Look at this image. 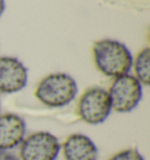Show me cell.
<instances>
[{
    "label": "cell",
    "instance_id": "6da1fadb",
    "mask_svg": "<svg viewBox=\"0 0 150 160\" xmlns=\"http://www.w3.org/2000/svg\"><path fill=\"white\" fill-rule=\"evenodd\" d=\"M94 62L99 70L108 77L127 75L132 67V55L126 46L116 40L104 39L93 46Z\"/></svg>",
    "mask_w": 150,
    "mask_h": 160
},
{
    "label": "cell",
    "instance_id": "7a4b0ae2",
    "mask_svg": "<svg viewBox=\"0 0 150 160\" xmlns=\"http://www.w3.org/2000/svg\"><path fill=\"white\" fill-rule=\"evenodd\" d=\"M78 93L75 80L65 72L49 74L40 81L35 97L48 108H62L73 102Z\"/></svg>",
    "mask_w": 150,
    "mask_h": 160
},
{
    "label": "cell",
    "instance_id": "3957f363",
    "mask_svg": "<svg viewBox=\"0 0 150 160\" xmlns=\"http://www.w3.org/2000/svg\"><path fill=\"white\" fill-rule=\"evenodd\" d=\"M111 112L108 91L100 87L89 88L82 93L78 103V115L86 124L100 125Z\"/></svg>",
    "mask_w": 150,
    "mask_h": 160
},
{
    "label": "cell",
    "instance_id": "277c9868",
    "mask_svg": "<svg viewBox=\"0 0 150 160\" xmlns=\"http://www.w3.org/2000/svg\"><path fill=\"white\" fill-rule=\"evenodd\" d=\"M111 110L120 113L132 111L142 99V84L132 75L116 77L108 90Z\"/></svg>",
    "mask_w": 150,
    "mask_h": 160
},
{
    "label": "cell",
    "instance_id": "5b68a950",
    "mask_svg": "<svg viewBox=\"0 0 150 160\" xmlns=\"http://www.w3.org/2000/svg\"><path fill=\"white\" fill-rule=\"evenodd\" d=\"M19 147L20 160H56L61 151V144L56 136L47 131L26 136Z\"/></svg>",
    "mask_w": 150,
    "mask_h": 160
},
{
    "label": "cell",
    "instance_id": "8992f818",
    "mask_svg": "<svg viewBox=\"0 0 150 160\" xmlns=\"http://www.w3.org/2000/svg\"><path fill=\"white\" fill-rule=\"evenodd\" d=\"M27 68L17 58H0V92L14 93L22 90L27 84Z\"/></svg>",
    "mask_w": 150,
    "mask_h": 160
},
{
    "label": "cell",
    "instance_id": "52a82bcc",
    "mask_svg": "<svg viewBox=\"0 0 150 160\" xmlns=\"http://www.w3.org/2000/svg\"><path fill=\"white\" fill-rule=\"evenodd\" d=\"M26 137V123L15 113L0 115V150L12 151Z\"/></svg>",
    "mask_w": 150,
    "mask_h": 160
},
{
    "label": "cell",
    "instance_id": "ba28073f",
    "mask_svg": "<svg viewBox=\"0 0 150 160\" xmlns=\"http://www.w3.org/2000/svg\"><path fill=\"white\" fill-rule=\"evenodd\" d=\"M66 160H97L99 150L96 144L83 133H73L61 145Z\"/></svg>",
    "mask_w": 150,
    "mask_h": 160
},
{
    "label": "cell",
    "instance_id": "9c48e42d",
    "mask_svg": "<svg viewBox=\"0 0 150 160\" xmlns=\"http://www.w3.org/2000/svg\"><path fill=\"white\" fill-rule=\"evenodd\" d=\"M134 70H135V78L142 85L148 87L150 83V49H142L137 54L135 61H132Z\"/></svg>",
    "mask_w": 150,
    "mask_h": 160
},
{
    "label": "cell",
    "instance_id": "30bf717a",
    "mask_svg": "<svg viewBox=\"0 0 150 160\" xmlns=\"http://www.w3.org/2000/svg\"><path fill=\"white\" fill-rule=\"evenodd\" d=\"M108 160H144V158L136 148H126L116 152Z\"/></svg>",
    "mask_w": 150,
    "mask_h": 160
},
{
    "label": "cell",
    "instance_id": "8fae6325",
    "mask_svg": "<svg viewBox=\"0 0 150 160\" xmlns=\"http://www.w3.org/2000/svg\"><path fill=\"white\" fill-rule=\"evenodd\" d=\"M0 160H20V159H19V157L13 154L12 152L0 150Z\"/></svg>",
    "mask_w": 150,
    "mask_h": 160
},
{
    "label": "cell",
    "instance_id": "7c38bea8",
    "mask_svg": "<svg viewBox=\"0 0 150 160\" xmlns=\"http://www.w3.org/2000/svg\"><path fill=\"white\" fill-rule=\"evenodd\" d=\"M4 11H5V1L4 0H0V17L3 15Z\"/></svg>",
    "mask_w": 150,
    "mask_h": 160
}]
</instances>
